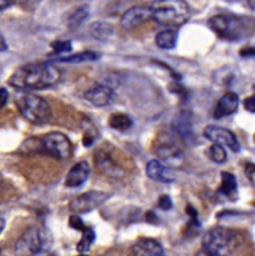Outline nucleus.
<instances>
[{
    "mask_svg": "<svg viewBox=\"0 0 255 256\" xmlns=\"http://www.w3.org/2000/svg\"><path fill=\"white\" fill-rule=\"evenodd\" d=\"M154 42L162 50H172L177 46L178 32L173 29L163 30L156 35Z\"/></svg>",
    "mask_w": 255,
    "mask_h": 256,
    "instance_id": "nucleus-19",
    "label": "nucleus"
},
{
    "mask_svg": "<svg viewBox=\"0 0 255 256\" xmlns=\"http://www.w3.org/2000/svg\"><path fill=\"white\" fill-rule=\"evenodd\" d=\"M22 153H40L58 160H66L72 156V144L68 136L61 132H50L42 137L30 138L20 148Z\"/></svg>",
    "mask_w": 255,
    "mask_h": 256,
    "instance_id": "nucleus-2",
    "label": "nucleus"
},
{
    "mask_svg": "<svg viewBox=\"0 0 255 256\" xmlns=\"http://www.w3.org/2000/svg\"><path fill=\"white\" fill-rule=\"evenodd\" d=\"M239 107V96L236 92H226L216 104V110H214V118L220 120L223 117L230 116L234 112H236Z\"/></svg>",
    "mask_w": 255,
    "mask_h": 256,
    "instance_id": "nucleus-16",
    "label": "nucleus"
},
{
    "mask_svg": "<svg viewBox=\"0 0 255 256\" xmlns=\"http://www.w3.org/2000/svg\"><path fill=\"white\" fill-rule=\"evenodd\" d=\"M150 19H152L150 6H134L122 15L121 26L126 30H131Z\"/></svg>",
    "mask_w": 255,
    "mask_h": 256,
    "instance_id": "nucleus-12",
    "label": "nucleus"
},
{
    "mask_svg": "<svg viewBox=\"0 0 255 256\" xmlns=\"http://www.w3.org/2000/svg\"><path fill=\"white\" fill-rule=\"evenodd\" d=\"M90 15V9L86 5H82L80 8H76L75 10L70 12L66 18V25H68L70 29H76V28L80 26L88 18Z\"/></svg>",
    "mask_w": 255,
    "mask_h": 256,
    "instance_id": "nucleus-21",
    "label": "nucleus"
},
{
    "mask_svg": "<svg viewBox=\"0 0 255 256\" xmlns=\"http://www.w3.org/2000/svg\"><path fill=\"white\" fill-rule=\"evenodd\" d=\"M101 56L100 54L95 52V51H82V52L74 54V55L65 56V58H58V62H66V64H78V62H90V61L98 60Z\"/></svg>",
    "mask_w": 255,
    "mask_h": 256,
    "instance_id": "nucleus-24",
    "label": "nucleus"
},
{
    "mask_svg": "<svg viewBox=\"0 0 255 256\" xmlns=\"http://www.w3.org/2000/svg\"><path fill=\"white\" fill-rule=\"evenodd\" d=\"M154 153L158 160L166 163L167 167L178 168L183 163L182 150L170 136H162L158 138V142H156L154 146Z\"/></svg>",
    "mask_w": 255,
    "mask_h": 256,
    "instance_id": "nucleus-8",
    "label": "nucleus"
},
{
    "mask_svg": "<svg viewBox=\"0 0 255 256\" xmlns=\"http://www.w3.org/2000/svg\"><path fill=\"white\" fill-rule=\"evenodd\" d=\"M208 26L216 36L228 42H236L252 34L253 22L248 18L236 16L233 14L214 15L208 20Z\"/></svg>",
    "mask_w": 255,
    "mask_h": 256,
    "instance_id": "nucleus-3",
    "label": "nucleus"
},
{
    "mask_svg": "<svg viewBox=\"0 0 255 256\" xmlns=\"http://www.w3.org/2000/svg\"><path fill=\"white\" fill-rule=\"evenodd\" d=\"M186 212H187V215H190V218H198V212L192 206H187Z\"/></svg>",
    "mask_w": 255,
    "mask_h": 256,
    "instance_id": "nucleus-36",
    "label": "nucleus"
},
{
    "mask_svg": "<svg viewBox=\"0 0 255 256\" xmlns=\"http://www.w3.org/2000/svg\"><path fill=\"white\" fill-rule=\"evenodd\" d=\"M51 48L55 54H66L72 50V44L71 42H54Z\"/></svg>",
    "mask_w": 255,
    "mask_h": 256,
    "instance_id": "nucleus-27",
    "label": "nucleus"
},
{
    "mask_svg": "<svg viewBox=\"0 0 255 256\" xmlns=\"http://www.w3.org/2000/svg\"><path fill=\"white\" fill-rule=\"evenodd\" d=\"M244 172H246V178L249 179L252 186H255V163H252V162L246 163V168H244Z\"/></svg>",
    "mask_w": 255,
    "mask_h": 256,
    "instance_id": "nucleus-30",
    "label": "nucleus"
},
{
    "mask_svg": "<svg viewBox=\"0 0 255 256\" xmlns=\"http://www.w3.org/2000/svg\"><path fill=\"white\" fill-rule=\"evenodd\" d=\"M16 107L28 122L38 126L46 124L52 116L51 107L46 100L34 94H20L16 97Z\"/></svg>",
    "mask_w": 255,
    "mask_h": 256,
    "instance_id": "nucleus-7",
    "label": "nucleus"
},
{
    "mask_svg": "<svg viewBox=\"0 0 255 256\" xmlns=\"http://www.w3.org/2000/svg\"><path fill=\"white\" fill-rule=\"evenodd\" d=\"M203 134L210 142L224 146V147L229 148L232 152L238 153L240 150V144H239L236 136L232 130H226V128L210 124V126H206L204 128Z\"/></svg>",
    "mask_w": 255,
    "mask_h": 256,
    "instance_id": "nucleus-10",
    "label": "nucleus"
},
{
    "mask_svg": "<svg viewBox=\"0 0 255 256\" xmlns=\"http://www.w3.org/2000/svg\"><path fill=\"white\" fill-rule=\"evenodd\" d=\"M9 101V92L4 87H0V110L4 108Z\"/></svg>",
    "mask_w": 255,
    "mask_h": 256,
    "instance_id": "nucleus-32",
    "label": "nucleus"
},
{
    "mask_svg": "<svg viewBox=\"0 0 255 256\" xmlns=\"http://www.w3.org/2000/svg\"><path fill=\"white\" fill-rule=\"evenodd\" d=\"M254 142H255V134H254Z\"/></svg>",
    "mask_w": 255,
    "mask_h": 256,
    "instance_id": "nucleus-40",
    "label": "nucleus"
},
{
    "mask_svg": "<svg viewBox=\"0 0 255 256\" xmlns=\"http://www.w3.org/2000/svg\"><path fill=\"white\" fill-rule=\"evenodd\" d=\"M88 176H90V164L86 160H81L72 166L71 170H68L65 178V186L68 188H78L85 184Z\"/></svg>",
    "mask_w": 255,
    "mask_h": 256,
    "instance_id": "nucleus-13",
    "label": "nucleus"
},
{
    "mask_svg": "<svg viewBox=\"0 0 255 256\" xmlns=\"http://www.w3.org/2000/svg\"><path fill=\"white\" fill-rule=\"evenodd\" d=\"M240 56H242V58H253V56H255V48L248 46V48H242Z\"/></svg>",
    "mask_w": 255,
    "mask_h": 256,
    "instance_id": "nucleus-33",
    "label": "nucleus"
},
{
    "mask_svg": "<svg viewBox=\"0 0 255 256\" xmlns=\"http://www.w3.org/2000/svg\"><path fill=\"white\" fill-rule=\"evenodd\" d=\"M54 244L51 232L45 226H32L24 232L15 244L16 255L46 254Z\"/></svg>",
    "mask_w": 255,
    "mask_h": 256,
    "instance_id": "nucleus-6",
    "label": "nucleus"
},
{
    "mask_svg": "<svg viewBox=\"0 0 255 256\" xmlns=\"http://www.w3.org/2000/svg\"><path fill=\"white\" fill-rule=\"evenodd\" d=\"M108 124L110 127L114 128V130H118V132H126L134 124L131 117L126 114H121V112H117L110 116L108 118Z\"/></svg>",
    "mask_w": 255,
    "mask_h": 256,
    "instance_id": "nucleus-23",
    "label": "nucleus"
},
{
    "mask_svg": "<svg viewBox=\"0 0 255 256\" xmlns=\"http://www.w3.org/2000/svg\"><path fill=\"white\" fill-rule=\"evenodd\" d=\"M111 198V194L101 190H91L76 196L68 204V208L75 214H85L95 210Z\"/></svg>",
    "mask_w": 255,
    "mask_h": 256,
    "instance_id": "nucleus-9",
    "label": "nucleus"
},
{
    "mask_svg": "<svg viewBox=\"0 0 255 256\" xmlns=\"http://www.w3.org/2000/svg\"><path fill=\"white\" fill-rule=\"evenodd\" d=\"M248 5L252 10H255V0H248Z\"/></svg>",
    "mask_w": 255,
    "mask_h": 256,
    "instance_id": "nucleus-39",
    "label": "nucleus"
},
{
    "mask_svg": "<svg viewBox=\"0 0 255 256\" xmlns=\"http://www.w3.org/2000/svg\"><path fill=\"white\" fill-rule=\"evenodd\" d=\"M146 174L152 180L160 182V183L170 184L174 182V174L160 160H152L147 163Z\"/></svg>",
    "mask_w": 255,
    "mask_h": 256,
    "instance_id": "nucleus-14",
    "label": "nucleus"
},
{
    "mask_svg": "<svg viewBox=\"0 0 255 256\" xmlns=\"http://www.w3.org/2000/svg\"><path fill=\"white\" fill-rule=\"evenodd\" d=\"M68 225H70L72 229L78 230V232H82L84 229H86V225L84 224L82 219H81L78 214L71 215L70 219H68Z\"/></svg>",
    "mask_w": 255,
    "mask_h": 256,
    "instance_id": "nucleus-28",
    "label": "nucleus"
},
{
    "mask_svg": "<svg viewBox=\"0 0 255 256\" xmlns=\"http://www.w3.org/2000/svg\"><path fill=\"white\" fill-rule=\"evenodd\" d=\"M173 206V203H172V199H170V196H167V194H164V196H160V198L158 199V208L162 209V210L167 212V210H170Z\"/></svg>",
    "mask_w": 255,
    "mask_h": 256,
    "instance_id": "nucleus-29",
    "label": "nucleus"
},
{
    "mask_svg": "<svg viewBox=\"0 0 255 256\" xmlns=\"http://www.w3.org/2000/svg\"><path fill=\"white\" fill-rule=\"evenodd\" d=\"M96 239V234L94 232L92 228H88L82 230V235H81V240L78 242V246H76V250H78V254H86L88 252V250L92 246L94 242Z\"/></svg>",
    "mask_w": 255,
    "mask_h": 256,
    "instance_id": "nucleus-25",
    "label": "nucleus"
},
{
    "mask_svg": "<svg viewBox=\"0 0 255 256\" xmlns=\"http://www.w3.org/2000/svg\"><path fill=\"white\" fill-rule=\"evenodd\" d=\"M114 90L108 86L98 85L85 92V98L95 107H106L114 100Z\"/></svg>",
    "mask_w": 255,
    "mask_h": 256,
    "instance_id": "nucleus-15",
    "label": "nucleus"
},
{
    "mask_svg": "<svg viewBox=\"0 0 255 256\" xmlns=\"http://www.w3.org/2000/svg\"><path fill=\"white\" fill-rule=\"evenodd\" d=\"M208 154H209V158H210L214 163H218V164L224 163L226 160V158H228L224 146L216 144V143H213V146L209 148Z\"/></svg>",
    "mask_w": 255,
    "mask_h": 256,
    "instance_id": "nucleus-26",
    "label": "nucleus"
},
{
    "mask_svg": "<svg viewBox=\"0 0 255 256\" xmlns=\"http://www.w3.org/2000/svg\"><path fill=\"white\" fill-rule=\"evenodd\" d=\"M240 244L242 239L238 232L223 226H216L204 234L202 249L206 255L222 256L236 252Z\"/></svg>",
    "mask_w": 255,
    "mask_h": 256,
    "instance_id": "nucleus-5",
    "label": "nucleus"
},
{
    "mask_svg": "<svg viewBox=\"0 0 255 256\" xmlns=\"http://www.w3.org/2000/svg\"><path fill=\"white\" fill-rule=\"evenodd\" d=\"M4 229H5V220L2 219V218H0V234H2Z\"/></svg>",
    "mask_w": 255,
    "mask_h": 256,
    "instance_id": "nucleus-38",
    "label": "nucleus"
},
{
    "mask_svg": "<svg viewBox=\"0 0 255 256\" xmlns=\"http://www.w3.org/2000/svg\"><path fill=\"white\" fill-rule=\"evenodd\" d=\"M132 254L136 256H162L164 255L162 245L154 239L142 238L132 246Z\"/></svg>",
    "mask_w": 255,
    "mask_h": 256,
    "instance_id": "nucleus-17",
    "label": "nucleus"
},
{
    "mask_svg": "<svg viewBox=\"0 0 255 256\" xmlns=\"http://www.w3.org/2000/svg\"><path fill=\"white\" fill-rule=\"evenodd\" d=\"M90 34L96 40L106 42L114 34V26L111 24H108V22H96L90 26Z\"/></svg>",
    "mask_w": 255,
    "mask_h": 256,
    "instance_id": "nucleus-22",
    "label": "nucleus"
},
{
    "mask_svg": "<svg viewBox=\"0 0 255 256\" xmlns=\"http://www.w3.org/2000/svg\"><path fill=\"white\" fill-rule=\"evenodd\" d=\"M173 128L176 132L180 134V137L184 140L186 143L194 144L196 143V134L193 130L192 122H190V116L187 114H182L173 121Z\"/></svg>",
    "mask_w": 255,
    "mask_h": 256,
    "instance_id": "nucleus-18",
    "label": "nucleus"
},
{
    "mask_svg": "<svg viewBox=\"0 0 255 256\" xmlns=\"http://www.w3.org/2000/svg\"><path fill=\"white\" fill-rule=\"evenodd\" d=\"M61 74L51 62H30L18 68L9 84L12 87L22 91L45 90L56 85L60 81Z\"/></svg>",
    "mask_w": 255,
    "mask_h": 256,
    "instance_id": "nucleus-1",
    "label": "nucleus"
},
{
    "mask_svg": "<svg viewBox=\"0 0 255 256\" xmlns=\"http://www.w3.org/2000/svg\"><path fill=\"white\" fill-rule=\"evenodd\" d=\"M15 2V0H0V10H4L6 8L12 6Z\"/></svg>",
    "mask_w": 255,
    "mask_h": 256,
    "instance_id": "nucleus-35",
    "label": "nucleus"
},
{
    "mask_svg": "<svg viewBox=\"0 0 255 256\" xmlns=\"http://www.w3.org/2000/svg\"><path fill=\"white\" fill-rule=\"evenodd\" d=\"M222 184L219 186L218 192L228 198L233 199V196H236L238 192V182H236V176L229 172H222L220 174Z\"/></svg>",
    "mask_w": 255,
    "mask_h": 256,
    "instance_id": "nucleus-20",
    "label": "nucleus"
},
{
    "mask_svg": "<svg viewBox=\"0 0 255 256\" xmlns=\"http://www.w3.org/2000/svg\"><path fill=\"white\" fill-rule=\"evenodd\" d=\"M244 108L250 114H255V94L249 96L244 100Z\"/></svg>",
    "mask_w": 255,
    "mask_h": 256,
    "instance_id": "nucleus-31",
    "label": "nucleus"
},
{
    "mask_svg": "<svg viewBox=\"0 0 255 256\" xmlns=\"http://www.w3.org/2000/svg\"><path fill=\"white\" fill-rule=\"evenodd\" d=\"M147 222H151V224H158V218L156 216V214L153 212H148L147 213Z\"/></svg>",
    "mask_w": 255,
    "mask_h": 256,
    "instance_id": "nucleus-34",
    "label": "nucleus"
},
{
    "mask_svg": "<svg viewBox=\"0 0 255 256\" xmlns=\"http://www.w3.org/2000/svg\"><path fill=\"white\" fill-rule=\"evenodd\" d=\"M150 9L152 19L163 26H182L190 18V9L184 0H154Z\"/></svg>",
    "mask_w": 255,
    "mask_h": 256,
    "instance_id": "nucleus-4",
    "label": "nucleus"
},
{
    "mask_svg": "<svg viewBox=\"0 0 255 256\" xmlns=\"http://www.w3.org/2000/svg\"><path fill=\"white\" fill-rule=\"evenodd\" d=\"M94 162L98 170H101V173H104V176H111V178H121L124 172L121 168L118 167L116 162H114V158L111 157L107 150H98L94 156Z\"/></svg>",
    "mask_w": 255,
    "mask_h": 256,
    "instance_id": "nucleus-11",
    "label": "nucleus"
},
{
    "mask_svg": "<svg viewBox=\"0 0 255 256\" xmlns=\"http://www.w3.org/2000/svg\"><path fill=\"white\" fill-rule=\"evenodd\" d=\"M8 50V44L5 42L4 36L0 34V52H4V51Z\"/></svg>",
    "mask_w": 255,
    "mask_h": 256,
    "instance_id": "nucleus-37",
    "label": "nucleus"
}]
</instances>
